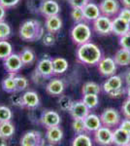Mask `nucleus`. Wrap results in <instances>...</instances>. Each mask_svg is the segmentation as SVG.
Returning <instances> with one entry per match:
<instances>
[{"mask_svg": "<svg viewBox=\"0 0 130 146\" xmlns=\"http://www.w3.org/2000/svg\"><path fill=\"white\" fill-rule=\"evenodd\" d=\"M77 60L84 65H97L100 60L103 58L102 51L96 44L92 42H86L78 47L76 52Z\"/></svg>", "mask_w": 130, "mask_h": 146, "instance_id": "1", "label": "nucleus"}, {"mask_svg": "<svg viewBox=\"0 0 130 146\" xmlns=\"http://www.w3.org/2000/svg\"><path fill=\"white\" fill-rule=\"evenodd\" d=\"M20 38L26 42H35L42 39L44 35V27L39 21L30 19L23 22L18 29Z\"/></svg>", "mask_w": 130, "mask_h": 146, "instance_id": "2", "label": "nucleus"}, {"mask_svg": "<svg viewBox=\"0 0 130 146\" xmlns=\"http://www.w3.org/2000/svg\"><path fill=\"white\" fill-rule=\"evenodd\" d=\"M103 91L112 98H121L125 94V89L123 88V80L119 75H112L104 82L102 86Z\"/></svg>", "mask_w": 130, "mask_h": 146, "instance_id": "3", "label": "nucleus"}, {"mask_svg": "<svg viewBox=\"0 0 130 146\" xmlns=\"http://www.w3.org/2000/svg\"><path fill=\"white\" fill-rule=\"evenodd\" d=\"M91 35V28L86 22L75 23L70 32L71 39L78 46L90 41Z\"/></svg>", "mask_w": 130, "mask_h": 146, "instance_id": "4", "label": "nucleus"}, {"mask_svg": "<svg viewBox=\"0 0 130 146\" xmlns=\"http://www.w3.org/2000/svg\"><path fill=\"white\" fill-rule=\"evenodd\" d=\"M100 119L102 126L115 129L119 127L120 121H121V116H120V113L115 108L110 107L103 110V112L100 115Z\"/></svg>", "mask_w": 130, "mask_h": 146, "instance_id": "5", "label": "nucleus"}, {"mask_svg": "<svg viewBox=\"0 0 130 146\" xmlns=\"http://www.w3.org/2000/svg\"><path fill=\"white\" fill-rule=\"evenodd\" d=\"M40 124L46 129L51 128V127L59 126L61 123V117L57 111L51 109H47L42 112L39 119Z\"/></svg>", "mask_w": 130, "mask_h": 146, "instance_id": "6", "label": "nucleus"}, {"mask_svg": "<svg viewBox=\"0 0 130 146\" xmlns=\"http://www.w3.org/2000/svg\"><path fill=\"white\" fill-rule=\"evenodd\" d=\"M92 27L96 33L99 35H109L112 34V20L110 17L101 15L94 22H92Z\"/></svg>", "mask_w": 130, "mask_h": 146, "instance_id": "7", "label": "nucleus"}, {"mask_svg": "<svg viewBox=\"0 0 130 146\" xmlns=\"http://www.w3.org/2000/svg\"><path fill=\"white\" fill-rule=\"evenodd\" d=\"M22 146H40L45 144V138L38 131H28L20 137Z\"/></svg>", "mask_w": 130, "mask_h": 146, "instance_id": "8", "label": "nucleus"}, {"mask_svg": "<svg viewBox=\"0 0 130 146\" xmlns=\"http://www.w3.org/2000/svg\"><path fill=\"white\" fill-rule=\"evenodd\" d=\"M98 71L104 77H110L115 74L117 64L115 63L114 58L111 56H103L100 62L97 63Z\"/></svg>", "mask_w": 130, "mask_h": 146, "instance_id": "9", "label": "nucleus"}, {"mask_svg": "<svg viewBox=\"0 0 130 146\" xmlns=\"http://www.w3.org/2000/svg\"><path fill=\"white\" fill-rule=\"evenodd\" d=\"M93 138L97 144L107 146L113 144V131L111 128L101 126L93 133Z\"/></svg>", "mask_w": 130, "mask_h": 146, "instance_id": "10", "label": "nucleus"}, {"mask_svg": "<svg viewBox=\"0 0 130 146\" xmlns=\"http://www.w3.org/2000/svg\"><path fill=\"white\" fill-rule=\"evenodd\" d=\"M3 66L4 69L8 73L16 74V73L20 72L24 65H23L22 58H20L18 54L12 53L8 58H6L3 60Z\"/></svg>", "mask_w": 130, "mask_h": 146, "instance_id": "11", "label": "nucleus"}, {"mask_svg": "<svg viewBox=\"0 0 130 146\" xmlns=\"http://www.w3.org/2000/svg\"><path fill=\"white\" fill-rule=\"evenodd\" d=\"M35 70L46 79H49L53 75V58L49 56H44L38 60Z\"/></svg>", "mask_w": 130, "mask_h": 146, "instance_id": "12", "label": "nucleus"}, {"mask_svg": "<svg viewBox=\"0 0 130 146\" xmlns=\"http://www.w3.org/2000/svg\"><path fill=\"white\" fill-rule=\"evenodd\" d=\"M99 8L102 15L111 18L117 16L120 10V4L119 0H101Z\"/></svg>", "mask_w": 130, "mask_h": 146, "instance_id": "13", "label": "nucleus"}, {"mask_svg": "<svg viewBox=\"0 0 130 146\" xmlns=\"http://www.w3.org/2000/svg\"><path fill=\"white\" fill-rule=\"evenodd\" d=\"M39 13L45 18L58 15L60 13V6L55 0H43Z\"/></svg>", "mask_w": 130, "mask_h": 146, "instance_id": "14", "label": "nucleus"}, {"mask_svg": "<svg viewBox=\"0 0 130 146\" xmlns=\"http://www.w3.org/2000/svg\"><path fill=\"white\" fill-rule=\"evenodd\" d=\"M90 109L84 104L82 100H74L69 112L70 116L73 119H84L86 115H88Z\"/></svg>", "mask_w": 130, "mask_h": 146, "instance_id": "15", "label": "nucleus"}, {"mask_svg": "<svg viewBox=\"0 0 130 146\" xmlns=\"http://www.w3.org/2000/svg\"><path fill=\"white\" fill-rule=\"evenodd\" d=\"M45 139L51 145L58 144L63 139V131L59 126L48 128L45 133Z\"/></svg>", "mask_w": 130, "mask_h": 146, "instance_id": "16", "label": "nucleus"}, {"mask_svg": "<svg viewBox=\"0 0 130 146\" xmlns=\"http://www.w3.org/2000/svg\"><path fill=\"white\" fill-rule=\"evenodd\" d=\"M65 90V84L63 80L55 78L51 79L46 85L47 94L51 96H59L63 94Z\"/></svg>", "mask_w": 130, "mask_h": 146, "instance_id": "17", "label": "nucleus"}, {"mask_svg": "<svg viewBox=\"0 0 130 146\" xmlns=\"http://www.w3.org/2000/svg\"><path fill=\"white\" fill-rule=\"evenodd\" d=\"M23 98V105L24 108L29 110H34L40 105V96L35 91H25L22 94Z\"/></svg>", "mask_w": 130, "mask_h": 146, "instance_id": "18", "label": "nucleus"}, {"mask_svg": "<svg viewBox=\"0 0 130 146\" xmlns=\"http://www.w3.org/2000/svg\"><path fill=\"white\" fill-rule=\"evenodd\" d=\"M130 30V23L119 16L112 20V33L117 36H122Z\"/></svg>", "mask_w": 130, "mask_h": 146, "instance_id": "19", "label": "nucleus"}, {"mask_svg": "<svg viewBox=\"0 0 130 146\" xmlns=\"http://www.w3.org/2000/svg\"><path fill=\"white\" fill-rule=\"evenodd\" d=\"M82 9L86 22H94L98 17H100L102 15L100 8H99V5H96L93 2H88Z\"/></svg>", "mask_w": 130, "mask_h": 146, "instance_id": "20", "label": "nucleus"}, {"mask_svg": "<svg viewBox=\"0 0 130 146\" xmlns=\"http://www.w3.org/2000/svg\"><path fill=\"white\" fill-rule=\"evenodd\" d=\"M113 144L117 146H129L130 133L120 129L119 127L115 128L113 131Z\"/></svg>", "mask_w": 130, "mask_h": 146, "instance_id": "21", "label": "nucleus"}, {"mask_svg": "<svg viewBox=\"0 0 130 146\" xmlns=\"http://www.w3.org/2000/svg\"><path fill=\"white\" fill-rule=\"evenodd\" d=\"M84 127H86V131L87 133H93L95 131L102 126L101 123L100 116H97L96 114L93 113H89L84 118Z\"/></svg>", "mask_w": 130, "mask_h": 146, "instance_id": "22", "label": "nucleus"}, {"mask_svg": "<svg viewBox=\"0 0 130 146\" xmlns=\"http://www.w3.org/2000/svg\"><path fill=\"white\" fill-rule=\"evenodd\" d=\"M61 27H62V20L58 15L46 18L45 28L48 32H51V33L55 34L61 29Z\"/></svg>", "mask_w": 130, "mask_h": 146, "instance_id": "23", "label": "nucleus"}, {"mask_svg": "<svg viewBox=\"0 0 130 146\" xmlns=\"http://www.w3.org/2000/svg\"><path fill=\"white\" fill-rule=\"evenodd\" d=\"M69 63L68 60L61 56H56L53 58V75H60L65 73L68 70Z\"/></svg>", "mask_w": 130, "mask_h": 146, "instance_id": "24", "label": "nucleus"}, {"mask_svg": "<svg viewBox=\"0 0 130 146\" xmlns=\"http://www.w3.org/2000/svg\"><path fill=\"white\" fill-rule=\"evenodd\" d=\"M20 56L22 58V62L24 66H30L34 63L36 60V56H35L34 51L29 47H24L22 51L20 52Z\"/></svg>", "mask_w": 130, "mask_h": 146, "instance_id": "25", "label": "nucleus"}, {"mask_svg": "<svg viewBox=\"0 0 130 146\" xmlns=\"http://www.w3.org/2000/svg\"><path fill=\"white\" fill-rule=\"evenodd\" d=\"M114 60L115 63L119 66H126L130 64V51L126 49H119L115 54Z\"/></svg>", "mask_w": 130, "mask_h": 146, "instance_id": "26", "label": "nucleus"}, {"mask_svg": "<svg viewBox=\"0 0 130 146\" xmlns=\"http://www.w3.org/2000/svg\"><path fill=\"white\" fill-rule=\"evenodd\" d=\"M72 146H92L93 141L87 133H82L76 135L74 139L72 140Z\"/></svg>", "mask_w": 130, "mask_h": 146, "instance_id": "27", "label": "nucleus"}, {"mask_svg": "<svg viewBox=\"0 0 130 146\" xmlns=\"http://www.w3.org/2000/svg\"><path fill=\"white\" fill-rule=\"evenodd\" d=\"M13 73H9L8 76L5 77L1 82V87L2 90L6 93L12 94L14 92H16V82H15V77H14Z\"/></svg>", "mask_w": 130, "mask_h": 146, "instance_id": "28", "label": "nucleus"}, {"mask_svg": "<svg viewBox=\"0 0 130 146\" xmlns=\"http://www.w3.org/2000/svg\"><path fill=\"white\" fill-rule=\"evenodd\" d=\"M15 126L12 123L11 121H6L3 122V123H0V133L1 135L6 138V139H9L15 133Z\"/></svg>", "mask_w": 130, "mask_h": 146, "instance_id": "29", "label": "nucleus"}, {"mask_svg": "<svg viewBox=\"0 0 130 146\" xmlns=\"http://www.w3.org/2000/svg\"><path fill=\"white\" fill-rule=\"evenodd\" d=\"M82 100L84 102V104L90 110L95 109L99 104V96L95 94H86V95H82Z\"/></svg>", "mask_w": 130, "mask_h": 146, "instance_id": "30", "label": "nucleus"}, {"mask_svg": "<svg viewBox=\"0 0 130 146\" xmlns=\"http://www.w3.org/2000/svg\"><path fill=\"white\" fill-rule=\"evenodd\" d=\"M101 87L99 84L95 83V82H86L82 85V95H86V94H95V95H99L101 93Z\"/></svg>", "mask_w": 130, "mask_h": 146, "instance_id": "31", "label": "nucleus"}, {"mask_svg": "<svg viewBox=\"0 0 130 146\" xmlns=\"http://www.w3.org/2000/svg\"><path fill=\"white\" fill-rule=\"evenodd\" d=\"M13 53V46L8 40H0V60H4Z\"/></svg>", "mask_w": 130, "mask_h": 146, "instance_id": "32", "label": "nucleus"}, {"mask_svg": "<svg viewBox=\"0 0 130 146\" xmlns=\"http://www.w3.org/2000/svg\"><path fill=\"white\" fill-rule=\"evenodd\" d=\"M73 100L72 98L70 96H67V95H61L59 96V98H58V106H59L60 110L64 112H68L70 110L71 106L73 104Z\"/></svg>", "mask_w": 130, "mask_h": 146, "instance_id": "33", "label": "nucleus"}, {"mask_svg": "<svg viewBox=\"0 0 130 146\" xmlns=\"http://www.w3.org/2000/svg\"><path fill=\"white\" fill-rule=\"evenodd\" d=\"M15 77V82H16V92H24L26 89L28 88V80L26 77L22 76V75H20L18 73H16L14 75Z\"/></svg>", "mask_w": 130, "mask_h": 146, "instance_id": "34", "label": "nucleus"}, {"mask_svg": "<svg viewBox=\"0 0 130 146\" xmlns=\"http://www.w3.org/2000/svg\"><path fill=\"white\" fill-rule=\"evenodd\" d=\"M12 34V28L9 23L2 21L0 22V40H8Z\"/></svg>", "mask_w": 130, "mask_h": 146, "instance_id": "35", "label": "nucleus"}, {"mask_svg": "<svg viewBox=\"0 0 130 146\" xmlns=\"http://www.w3.org/2000/svg\"><path fill=\"white\" fill-rule=\"evenodd\" d=\"M13 118V112L6 105L0 104V123H3L6 121H11Z\"/></svg>", "mask_w": 130, "mask_h": 146, "instance_id": "36", "label": "nucleus"}, {"mask_svg": "<svg viewBox=\"0 0 130 146\" xmlns=\"http://www.w3.org/2000/svg\"><path fill=\"white\" fill-rule=\"evenodd\" d=\"M10 102H11L12 105H14V106H16V107L24 108V105H23L22 95H20V92H14V93L11 94Z\"/></svg>", "mask_w": 130, "mask_h": 146, "instance_id": "37", "label": "nucleus"}, {"mask_svg": "<svg viewBox=\"0 0 130 146\" xmlns=\"http://www.w3.org/2000/svg\"><path fill=\"white\" fill-rule=\"evenodd\" d=\"M72 129H73V131L75 133V135L86 133V127H84V119H73Z\"/></svg>", "mask_w": 130, "mask_h": 146, "instance_id": "38", "label": "nucleus"}, {"mask_svg": "<svg viewBox=\"0 0 130 146\" xmlns=\"http://www.w3.org/2000/svg\"><path fill=\"white\" fill-rule=\"evenodd\" d=\"M71 18H72V21L74 22V23L86 22L84 17V13H82V9L81 8H72Z\"/></svg>", "mask_w": 130, "mask_h": 146, "instance_id": "39", "label": "nucleus"}, {"mask_svg": "<svg viewBox=\"0 0 130 146\" xmlns=\"http://www.w3.org/2000/svg\"><path fill=\"white\" fill-rule=\"evenodd\" d=\"M42 41H43V44L47 47H51L53 46L55 44L56 38L54 33H51V32H48L47 33H44L43 37H42Z\"/></svg>", "mask_w": 130, "mask_h": 146, "instance_id": "40", "label": "nucleus"}, {"mask_svg": "<svg viewBox=\"0 0 130 146\" xmlns=\"http://www.w3.org/2000/svg\"><path fill=\"white\" fill-rule=\"evenodd\" d=\"M119 43L121 48L130 51V30L128 32H126L125 34L122 35V36L119 37Z\"/></svg>", "mask_w": 130, "mask_h": 146, "instance_id": "41", "label": "nucleus"}, {"mask_svg": "<svg viewBox=\"0 0 130 146\" xmlns=\"http://www.w3.org/2000/svg\"><path fill=\"white\" fill-rule=\"evenodd\" d=\"M121 113L124 116V118L130 119V98H127L126 100H124V102L121 105Z\"/></svg>", "mask_w": 130, "mask_h": 146, "instance_id": "42", "label": "nucleus"}, {"mask_svg": "<svg viewBox=\"0 0 130 146\" xmlns=\"http://www.w3.org/2000/svg\"><path fill=\"white\" fill-rule=\"evenodd\" d=\"M20 0H0V4L6 9H11L14 8L20 3Z\"/></svg>", "mask_w": 130, "mask_h": 146, "instance_id": "43", "label": "nucleus"}, {"mask_svg": "<svg viewBox=\"0 0 130 146\" xmlns=\"http://www.w3.org/2000/svg\"><path fill=\"white\" fill-rule=\"evenodd\" d=\"M72 8H82L89 2V0H68Z\"/></svg>", "mask_w": 130, "mask_h": 146, "instance_id": "44", "label": "nucleus"}, {"mask_svg": "<svg viewBox=\"0 0 130 146\" xmlns=\"http://www.w3.org/2000/svg\"><path fill=\"white\" fill-rule=\"evenodd\" d=\"M117 16L120 17L121 19H123L124 21L128 22L130 23V8H127V7H124V8L120 9Z\"/></svg>", "mask_w": 130, "mask_h": 146, "instance_id": "45", "label": "nucleus"}, {"mask_svg": "<svg viewBox=\"0 0 130 146\" xmlns=\"http://www.w3.org/2000/svg\"><path fill=\"white\" fill-rule=\"evenodd\" d=\"M32 80H33V82H34L35 84H37V85H42V84H44L45 83V81H46V78L45 77L42 76L40 73H38L35 70L34 72H33V74H32Z\"/></svg>", "mask_w": 130, "mask_h": 146, "instance_id": "46", "label": "nucleus"}, {"mask_svg": "<svg viewBox=\"0 0 130 146\" xmlns=\"http://www.w3.org/2000/svg\"><path fill=\"white\" fill-rule=\"evenodd\" d=\"M119 127L120 129H124L125 131H127L128 133H130V119H128V118H125L123 120L121 119Z\"/></svg>", "mask_w": 130, "mask_h": 146, "instance_id": "47", "label": "nucleus"}, {"mask_svg": "<svg viewBox=\"0 0 130 146\" xmlns=\"http://www.w3.org/2000/svg\"><path fill=\"white\" fill-rule=\"evenodd\" d=\"M123 80L127 86H130V69H127L123 74Z\"/></svg>", "mask_w": 130, "mask_h": 146, "instance_id": "48", "label": "nucleus"}, {"mask_svg": "<svg viewBox=\"0 0 130 146\" xmlns=\"http://www.w3.org/2000/svg\"><path fill=\"white\" fill-rule=\"evenodd\" d=\"M5 16H6V9L4 8L3 6L0 4V22L4 21L5 19Z\"/></svg>", "mask_w": 130, "mask_h": 146, "instance_id": "49", "label": "nucleus"}, {"mask_svg": "<svg viewBox=\"0 0 130 146\" xmlns=\"http://www.w3.org/2000/svg\"><path fill=\"white\" fill-rule=\"evenodd\" d=\"M6 145H7V139L0 133V146H6Z\"/></svg>", "mask_w": 130, "mask_h": 146, "instance_id": "50", "label": "nucleus"}, {"mask_svg": "<svg viewBox=\"0 0 130 146\" xmlns=\"http://www.w3.org/2000/svg\"><path fill=\"white\" fill-rule=\"evenodd\" d=\"M120 3H121L124 7L130 8V0H120Z\"/></svg>", "mask_w": 130, "mask_h": 146, "instance_id": "51", "label": "nucleus"}, {"mask_svg": "<svg viewBox=\"0 0 130 146\" xmlns=\"http://www.w3.org/2000/svg\"><path fill=\"white\" fill-rule=\"evenodd\" d=\"M125 94H126L127 98H130V86H127V88L125 89Z\"/></svg>", "mask_w": 130, "mask_h": 146, "instance_id": "52", "label": "nucleus"}, {"mask_svg": "<svg viewBox=\"0 0 130 146\" xmlns=\"http://www.w3.org/2000/svg\"><path fill=\"white\" fill-rule=\"evenodd\" d=\"M63 1H68V0H63Z\"/></svg>", "mask_w": 130, "mask_h": 146, "instance_id": "53", "label": "nucleus"}]
</instances>
